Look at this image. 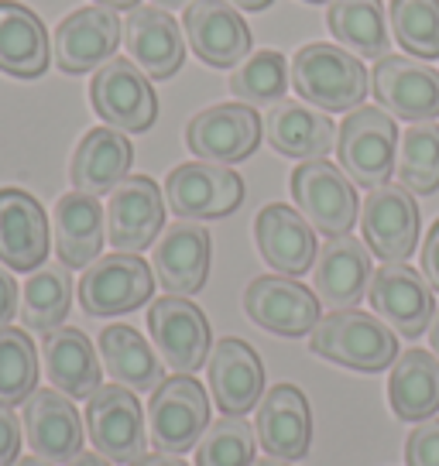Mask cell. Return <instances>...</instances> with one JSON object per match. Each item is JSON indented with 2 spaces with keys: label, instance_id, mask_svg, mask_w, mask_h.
I'll return each instance as SVG.
<instances>
[{
  "label": "cell",
  "instance_id": "2e32d148",
  "mask_svg": "<svg viewBox=\"0 0 439 466\" xmlns=\"http://www.w3.org/2000/svg\"><path fill=\"white\" fill-rule=\"evenodd\" d=\"M371 89L381 110L398 120H436L439 116V69L412 56H384L371 73Z\"/></svg>",
  "mask_w": 439,
  "mask_h": 466
},
{
  "label": "cell",
  "instance_id": "e0dca14e",
  "mask_svg": "<svg viewBox=\"0 0 439 466\" xmlns=\"http://www.w3.org/2000/svg\"><path fill=\"white\" fill-rule=\"evenodd\" d=\"M244 312L250 322L275 336H306L316 329L320 316V295L309 291L302 281L289 275H261L244 291Z\"/></svg>",
  "mask_w": 439,
  "mask_h": 466
},
{
  "label": "cell",
  "instance_id": "8fae6325",
  "mask_svg": "<svg viewBox=\"0 0 439 466\" xmlns=\"http://www.w3.org/2000/svg\"><path fill=\"white\" fill-rule=\"evenodd\" d=\"M124 38V21L114 7L89 4L59 21L52 31V58L66 76H83L107 66Z\"/></svg>",
  "mask_w": 439,
  "mask_h": 466
},
{
  "label": "cell",
  "instance_id": "d590c367",
  "mask_svg": "<svg viewBox=\"0 0 439 466\" xmlns=\"http://www.w3.org/2000/svg\"><path fill=\"white\" fill-rule=\"evenodd\" d=\"M398 186L412 196H433L439 189V124L419 120L398 141Z\"/></svg>",
  "mask_w": 439,
  "mask_h": 466
},
{
  "label": "cell",
  "instance_id": "5b68a950",
  "mask_svg": "<svg viewBox=\"0 0 439 466\" xmlns=\"http://www.w3.org/2000/svg\"><path fill=\"white\" fill-rule=\"evenodd\" d=\"M89 103L107 127L124 134H145L158 120L155 86L131 58H110L89 83Z\"/></svg>",
  "mask_w": 439,
  "mask_h": 466
},
{
  "label": "cell",
  "instance_id": "4dcf8cb0",
  "mask_svg": "<svg viewBox=\"0 0 439 466\" xmlns=\"http://www.w3.org/2000/svg\"><path fill=\"white\" fill-rule=\"evenodd\" d=\"M42 357H45V374L69 394L73 401H83L100 388L103 367L97 360V347L89 343V336L76 326H59L42 339Z\"/></svg>",
  "mask_w": 439,
  "mask_h": 466
},
{
  "label": "cell",
  "instance_id": "ee69618b",
  "mask_svg": "<svg viewBox=\"0 0 439 466\" xmlns=\"http://www.w3.org/2000/svg\"><path fill=\"white\" fill-rule=\"evenodd\" d=\"M17 281H15V271L11 268H4L0 264V326H7V322L15 319V312L21 306H17Z\"/></svg>",
  "mask_w": 439,
  "mask_h": 466
},
{
  "label": "cell",
  "instance_id": "7dc6e473",
  "mask_svg": "<svg viewBox=\"0 0 439 466\" xmlns=\"http://www.w3.org/2000/svg\"><path fill=\"white\" fill-rule=\"evenodd\" d=\"M237 11H268L275 0H230Z\"/></svg>",
  "mask_w": 439,
  "mask_h": 466
},
{
  "label": "cell",
  "instance_id": "d4e9b609",
  "mask_svg": "<svg viewBox=\"0 0 439 466\" xmlns=\"http://www.w3.org/2000/svg\"><path fill=\"white\" fill-rule=\"evenodd\" d=\"M316 295L330 309H357L371 289V250L357 237H330L316 254Z\"/></svg>",
  "mask_w": 439,
  "mask_h": 466
},
{
  "label": "cell",
  "instance_id": "5bb4252c",
  "mask_svg": "<svg viewBox=\"0 0 439 466\" xmlns=\"http://www.w3.org/2000/svg\"><path fill=\"white\" fill-rule=\"evenodd\" d=\"M419 203L405 186H378L361 206L367 250L381 261H409L419 248Z\"/></svg>",
  "mask_w": 439,
  "mask_h": 466
},
{
  "label": "cell",
  "instance_id": "ffe728a7",
  "mask_svg": "<svg viewBox=\"0 0 439 466\" xmlns=\"http://www.w3.org/2000/svg\"><path fill=\"white\" fill-rule=\"evenodd\" d=\"M83 419L73 398L59 388H38L25 401V439L35 456L48 463H69L83 452Z\"/></svg>",
  "mask_w": 439,
  "mask_h": 466
},
{
  "label": "cell",
  "instance_id": "44dd1931",
  "mask_svg": "<svg viewBox=\"0 0 439 466\" xmlns=\"http://www.w3.org/2000/svg\"><path fill=\"white\" fill-rule=\"evenodd\" d=\"M254 436L261 439V450L275 460H302L312 442V411L306 394L295 384H275L258 401Z\"/></svg>",
  "mask_w": 439,
  "mask_h": 466
},
{
  "label": "cell",
  "instance_id": "7a4b0ae2",
  "mask_svg": "<svg viewBox=\"0 0 439 466\" xmlns=\"http://www.w3.org/2000/svg\"><path fill=\"white\" fill-rule=\"evenodd\" d=\"M309 350L361 374H381L398 360V333L361 309H333L309 333Z\"/></svg>",
  "mask_w": 439,
  "mask_h": 466
},
{
  "label": "cell",
  "instance_id": "83f0119b",
  "mask_svg": "<svg viewBox=\"0 0 439 466\" xmlns=\"http://www.w3.org/2000/svg\"><path fill=\"white\" fill-rule=\"evenodd\" d=\"M52 230H56V254L59 261L73 268H89L100 258L107 244V209L97 196L87 192H66L56 213H52Z\"/></svg>",
  "mask_w": 439,
  "mask_h": 466
},
{
  "label": "cell",
  "instance_id": "4316f807",
  "mask_svg": "<svg viewBox=\"0 0 439 466\" xmlns=\"http://www.w3.org/2000/svg\"><path fill=\"white\" fill-rule=\"evenodd\" d=\"M209 233L199 223H172L155 244V278L168 295H196L209 278Z\"/></svg>",
  "mask_w": 439,
  "mask_h": 466
},
{
  "label": "cell",
  "instance_id": "816d5d0a",
  "mask_svg": "<svg viewBox=\"0 0 439 466\" xmlns=\"http://www.w3.org/2000/svg\"><path fill=\"white\" fill-rule=\"evenodd\" d=\"M15 466H52L48 460H42V456H25V460H17Z\"/></svg>",
  "mask_w": 439,
  "mask_h": 466
},
{
  "label": "cell",
  "instance_id": "ba28073f",
  "mask_svg": "<svg viewBox=\"0 0 439 466\" xmlns=\"http://www.w3.org/2000/svg\"><path fill=\"white\" fill-rule=\"evenodd\" d=\"M87 436L93 450L114 463H134L145 456V408L138 394L124 384H100L87 398Z\"/></svg>",
  "mask_w": 439,
  "mask_h": 466
},
{
  "label": "cell",
  "instance_id": "7c38bea8",
  "mask_svg": "<svg viewBox=\"0 0 439 466\" xmlns=\"http://www.w3.org/2000/svg\"><path fill=\"white\" fill-rule=\"evenodd\" d=\"M371 309L381 322H388L398 336L415 339L429 329V322L436 316V299L433 285L425 281L423 271L409 268L405 261H384L371 278L367 289Z\"/></svg>",
  "mask_w": 439,
  "mask_h": 466
},
{
  "label": "cell",
  "instance_id": "f1b7e54d",
  "mask_svg": "<svg viewBox=\"0 0 439 466\" xmlns=\"http://www.w3.org/2000/svg\"><path fill=\"white\" fill-rule=\"evenodd\" d=\"M264 137L285 158H326L337 147V127L333 120L306 103L279 100L264 116Z\"/></svg>",
  "mask_w": 439,
  "mask_h": 466
},
{
  "label": "cell",
  "instance_id": "681fc988",
  "mask_svg": "<svg viewBox=\"0 0 439 466\" xmlns=\"http://www.w3.org/2000/svg\"><path fill=\"white\" fill-rule=\"evenodd\" d=\"M429 350L439 357V309H436V316H433V322H429Z\"/></svg>",
  "mask_w": 439,
  "mask_h": 466
},
{
  "label": "cell",
  "instance_id": "9c48e42d",
  "mask_svg": "<svg viewBox=\"0 0 439 466\" xmlns=\"http://www.w3.org/2000/svg\"><path fill=\"white\" fill-rule=\"evenodd\" d=\"M148 329L161 360L176 374H192L213 353V329L206 312L186 295H161L148 309Z\"/></svg>",
  "mask_w": 439,
  "mask_h": 466
},
{
  "label": "cell",
  "instance_id": "cb8c5ba5",
  "mask_svg": "<svg viewBox=\"0 0 439 466\" xmlns=\"http://www.w3.org/2000/svg\"><path fill=\"white\" fill-rule=\"evenodd\" d=\"M186 31L161 7H134L124 21V42L131 62L148 79H172L186 62Z\"/></svg>",
  "mask_w": 439,
  "mask_h": 466
},
{
  "label": "cell",
  "instance_id": "74e56055",
  "mask_svg": "<svg viewBox=\"0 0 439 466\" xmlns=\"http://www.w3.org/2000/svg\"><path fill=\"white\" fill-rule=\"evenodd\" d=\"M289 58L275 48H261L248 56L230 76V93L248 106H275L289 89Z\"/></svg>",
  "mask_w": 439,
  "mask_h": 466
},
{
  "label": "cell",
  "instance_id": "4fadbf2b",
  "mask_svg": "<svg viewBox=\"0 0 439 466\" xmlns=\"http://www.w3.org/2000/svg\"><path fill=\"white\" fill-rule=\"evenodd\" d=\"M186 145L199 161H248L261 145V116L248 103H213L189 120Z\"/></svg>",
  "mask_w": 439,
  "mask_h": 466
},
{
  "label": "cell",
  "instance_id": "277c9868",
  "mask_svg": "<svg viewBox=\"0 0 439 466\" xmlns=\"http://www.w3.org/2000/svg\"><path fill=\"white\" fill-rule=\"evenodd\" d=\"M289 189H292L295 209L326 240L330 237H347L353 230L361 206H357V189H353L351 175L340 165L326 158L302 161L292 172Z\"/></svg>",
  "mask_w": 439,
  "mask_h": 466
},
{
  "label": "cell",
  "instance_id": "8d00e7d4",
  "mask_svg": "<svg viewBox=\"0 0 439 466\" xmlns=\"http://www.w3.org/2000/svg\"><path fill=\"white\" fill-rule=\"evenodd\" d=\"M38 391V350L31 336L0 326V405H25Z\"/></svg>",
  "mask_w": 439,
  "mask_h": 466
},
{
  "label": "cell",
  "instance_id": "60d3db41",
  "mask_svg": "<svg viewBox=\"0 0 439 466\" xmlns=\"http://www.w3.org/2000/svg\"><path fill=\"white\" fill-rule=\"evenodd\" d=\"M405 463L409 466H439V422L425 419L409 432L405 442Z\"/></svg>",
  "mask_w": 439,
  "mask_h": 466
},
{
  "label": "cell",
  "instance_id": "30bf717a",
  "mask_svg": "<svg viewBox=\"0 0 439 466\" xmlns=\"http://www.w3.org/2000/svg\"><path fill=\"white\" fill-rule=\"evenodd\" d=\"M165 199L182 219L230 217L244 203V178L230 165L217 161H182L165 178Z\"/></svg>",
  "mask_w": 439,
  "mask_h": 466
},
{
  "label": "cell",
  "instance_id": "484cf974",
  "mask_svg": "<svg viewBox=\"0 0 439 466\" xmlns=\"http://www.w3.org/2000/svg\"><path fill=\"white\" fill-rule=\"evenodd\" d=\"M134 161V147L124 131L114 127H93L83 134V141L76 145L73 161H69V178L76 192L87 196H110L120 182L128 178Z\"/></svg>",
  "mask_w": 439,
  "mask_h": 466
},
{
  "label": "cell",
  "instance_id": "e575fe53",
  "mask_svg": "<svg viewBox=\"0 0 439 466\" xmlns=\"http://www.w3.org/2000/svg\"><path fill=\"white\" fill-rule=\"evenodd\" d=\"M73 309V278L66 264H42L21 289V322L35 333L59 329Z\"/></svg>",
  "mask_w": 439,
  "mask_h": 466
},
{
  "label": "cell",
  "instance_id": "ac0fdd59",
  "mask_svg": "<svg viewBox=\"0 0 439 466\" xmlns=\"http://www.w3.org/2000/svg\"><path fill=\"white\" fill-rule=\"evenodd\" d=\"M182 31L196 58L213 69H237L250 56V28L230 0H192Z\"/></svg>",
  "mask_w": 439,
  "mask_h": 466
},
{
  "label": "cell",
  "instance_id": "6da1fadb",
  "mask_svg": "<svg viewBox=\"0 0 439 466\" xmlns=\"http://www.w3.org/2000/svg\"><path fill=\"white\" fill-rule=\"evenodd\" d=\"M292 89L322 114H347L364 103L371 89L364 62L343 45L309 42L292 56L289 66Z\"/></svg>",
  "mask_w": 439,
  "mask_h": 466
},
{
  "label": "cell",
  "instance_id": "d6986e66",
  "mask_svg": "<svg viewBox=\"0 0 439 466\" xmlns=\"http://www.w3.org/2000/svg\"><path fill=\"white\" fill-rule=\"evenodd\" d=\"M52 248L42 203L25 189H0V264L11 271H38Z\"/></svg>",
  "mask_w": 439,
  "mask_h": 466
},
{
  "label": "cell",
  "instance_id": "52a82bcc",
  "mask_svg": "<svg viewBox=\"0 0 439 466\" xmlns=\"http://www.w3.org/2000/svg\"><path fill=\"white\" fill-rule=\"evenodd\" d=\"M155 291L151 264L141 261L138 254H103L89 264L79 278V306L87 316L107 319V316H124L141 309Z\"/></svg>",
  "mask_w": 439,
  "mask_h": 466
},
{
  "label": "cell",
  "instance_id": "8992f818",
  "mask_svg": "<svg viewBox=\"0 0 439 466\" xmlns=\"http://www.w3.org/2000/svg\"><path fill=\"white\" fill-rule=\"evenodd\" d=\"M209 429L206 388L189 374L165 378L148 401V432L161 452H189Z\"/></svg>",
  "mask_w": 439,
  "mask_h": 466
},
{
  "label": "cell",
  "instance_id": "f907efd6",
  "mask_svg": "<svg viewBox=\"0 0 439 466\" xmlns=\"http://www.w3.org/2000/svg\"><path fill=\"white\" fill-rule=\"evenodd\" d=\"M155 7H161V11H172V7H189L192 0H151Z\"/></svg>",
  "mask_w": 439,
  "mask_h": 466
},
{
  "label": "cell",
  "instance_id": "ab89813d",
  "mask_svg": "<svg viewBox=\"0 0 439 466\" xmlns=\"http://www.w3.org/2000/svg\"><path fill=\"white\" fill-rule=\"evenodd\" d=\"M254 429L244 415H223L209 422L196 446V466H254Z\"/></svg>",
  "mask_w": 439,
  "mask_h": 466
},
{
  "label": "cell",
  "instance_id": "f35d334b",
  "mask_svg": "<svg viewBox=\"0 0 439 466\" xmlns=\"http://www.w3.org/2000/svg\"><path fill=\"white\" fill-rule=\"evenodd\" d=\"M388 25L412 58H439V0H388Z\"/></svg>",
  "mask_w": 439,
  "mask_h": 466
},
{
  "label": "cell",
  "instance_id": "7402d4cb",
  "mask_svg": "<svg viewBox=\"0 0 439 466\" xmlns=\"http://www.w3.org/2000/svg\"><path fill=\"white\" fill-rule=\"evenodd\" d=\"M206 370H209L213 405L223 415H248L264 398V364L244 339H234V336L220 339L206 360Z\"/></svg>",
  "mask_w": 439,
  "mask_h": 466
},
{
  "label": "cell",
  "instance_id": "b9f144b4",
  "mask_svg": "<svg viewBox=\"0 0 439 466\" xmlns=\"http://www.w3.org/2000/svg\"><path fill=\"white\" fill-rule=\"evenodd\" d=\"M21 422L15 419L11 408L0 405V466H15L21 460Z\"/></svg>",
  "mask_w": 439,
  "mask_h": 466
},
{
  "label": "cell",
  "instance_id": "836d02e7",
  "mask_svg": "<svg viewBox=\"0 0 439 466\" xmlns=\"http://www.w3.org/2000/svg\"><path fill=\"white\" fill-rule=\"evenodd\" d=\"M326 25L347 52L357 58H384L392 45L388 17L381 0H330Z\"/></svg>",
  "mask_w": 439,
  "mask_h": 466
},
{
  "label": "cell",
  "instance_id": "9a60e30c",
  "mask_svg": "<svg viewBox=\"0 0 439 466\" xmlns=\"http://www.w3.org/2000/svg\"><path fill=\"white\" fill-rule=\"evenodd\" d=\"M165 227V196L151 175H128L107 199V244L141 254Z\"/></svg>",
  "mask_w": 439,
  "mask_h": 466
},
{
  "label": "cell",
  "instance_id": "bcb514c9",
  "mask_svg": "<svg viewBox=\"0 0 439 466\" xmlns=\"http://www.w3.org/2000/svg\"><path fill=\"white\" fill-rule=\"evenodd\" d=\"M66 466H110V460L93 450V452H79V456H76V460H69Z\"/></svg>",
  "mask_w": 439,
  "mask_h": 466
},
{
  "label": "cell",
  "instance_id": "3957f363",
  "mask_svg": "<svg viewBox=\"0 0 439 466\" xmlns=\"http://www.w3.org/2000/svg\"><path fill=\"white\" fill-rule=\"evenodd\" d=\"M398 124L388 110L357 106L337 127L340 168L351 175L353 186H364L367 192L388 186L398 165Z\"/></svg>",
  "mask_w": 439,
  "mask_h": 466
},
{
  "label": "cell",
  "instance_id": "603a6c76",
  "mask_svg": "<svg viewBox=\"0 0 439 466\" xmlns=\"http://www.w3.org/2000/svg\"><path fill=\"white\" fill-rule=\"evenodd\" d=\"M254 240L258 250L268 261V268H275L279 275L299 278L312 271L316 264V230L309 227V219L285 203L264 206L254 217Z\"/></svg>",
  "mask_w": 439,
  "mask_h": 466
},
{
  "label": "cell",
  "instance_id": "d6a6232c",
  "mask_svg": "<svg viewBox=\"0 0 439 466\" xmlns=\"http://www.w3.org/2000/svg\"><path fill=\"white\" fill-rule=\"evenodd\" d=\"M100 357L114 384H124L131 391H155L165 380V360L134 326H107L100 333Z\"/></svg>",
  "mask_w": 439,
  "mask_h": 466
},
{
  "label": "cell",
  "instance_id": "c3c4849f",
  "mask_svg": "<svg viewBox=\"0 0 439 466\" xmlns=\"http://www.w3.org/2000/svg\"><path fill=\"white\" fill-rule=\"evenodd\" d=\"M93 4L114 7V11H134V7H141V0H93Z\"/></svg>",
  "mask_w": 439,
  "mask_h": 466
},
{
  "label": "cell",
  "instance_id": "1f68e13d",
  "mask_svg": "<svg viewBox=\"0 0 439 466\" xmlns=\"http://www.w3.org/2000/svg\"><path fill=\"white\" fill-rule=\"evenodd\" d=\"M388 405L402 422H425L439 411V357L433 350H402L388 378Z\"/></svg>",
  "mask_w": 439,
  "mask_h": 466
},
{
  "label": "cell",
  "instance_id": "f5cc1de1",
  "mask_svg": "<svg viewBox=\"0 0 439 466\" xmlns=\"http://www.w3.org/2000/svg\"><path fill=\"white\" fill-rule=\"evenodd\" d=\"M254 466H289L285 460H275V456H268V460H254Z\"/></svg>",
  "mask_w": 439,
  "mask_h": 466
},
{
  "label": "cell",
  "instance_id": "7bdbcfd3",
  "mask_svg": "<svg viewBox=\"0 0 439 466\" xmlns=\"http://www.w3.org/2000/svg\"><path fill=\"white\" fill-rule=\"evenodd\" d=\"M419 261H423V275L433 285V291H439V219L425 233V244L419 250Z\"/></svg>",
  "mask_w": 439,
  "mask_h": 466
},
{
  "label": "cell",
  "instance_id": "f546056e",
  "mask_svg": "<svg viewBox=\"0 0 439 466\" xmlns=\"http://www.w3.org/2000/svg\"><path fill=\"white\" fill-rule=\"evenodd\" d=\"M52 62V38L42 17L25 4L0 0V73L38 79Z\"/></svg>",
  "mask_w": 439,
  "mask_h": 466
},
{
  "label": "cell",
  "instance_id": "f6af8a7d",
  "mask_svg": "<svg viewBox=\"0 0 439 466\" xmlns=\"http://www.w3.org/2000/svg\"><path fill=\"white\" fill-rule=\"evenodd\" d=\"M128 466H189L186 460H179V452H145V456H138L134 463Z\"/></svg>",
  "mask_w": 439,
  "mask_h": 466
},
{
  "label": "cell",
  "instance_id": "db71d44e",
  "mask_svg": "<svg viewBox=\"0 0 439 466\" xmlns=\"http://www.w3.org/2000/svg\"><path fill=\"white\" fill-rule=\"evenodd\" d=\"M302 4H330V0H302Z\"/></svg>",
  "mask_w": 439,
  "mask_h": 466
}]
</instances>
